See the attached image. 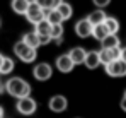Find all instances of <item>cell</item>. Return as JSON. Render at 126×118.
<instances>
[{"label": "cell", "instance_id": "5bb4252c", "mask_svg": "<svg viewBox=\"0 0 126 118\" xmlns=\"http://www.w3.org/2000/svg\"><path fill=\"white\" fill-rule=\"evenodd\" d=\"M101 46H102V48H118V46H121V41L118 38V34L109 33V34L101 41Z\"/></svg>", "mask_w": 126, "mask_h": 118}, {"label": "cell", "instance_id": "ac0fdd59", "mask_svg": "<svg viewBox=\"0 0 126 118\" xmlns=\"http://www.w3.org/2000/svg\"><path fill=\"white\" fill-rule=\"evenodd\" d=\"M46 19L49 21L51 24H62L63 21H65L58 9H48L46 10Z\"/></svg>", "mask_w": 126, "mask_h": 118}, {"label": "cell", "instance_id": "30bf717a", "mask_svg": "<svg viewBox=\"0 0 126 118\" xmlns=\"http://www.w3.org/2000/svg\"><path fill=\"white\" fill-rule=\"evenodd\" d=\"M56 69H58L60 72H63V74H68V72H72V70L75 69V62L70 58L68 53L60 55V57L56 58Z\"/></svg>", "mask_w": 126, "mask_h": 118}, {"label": "cell", "instance_id": "44dd1931", "mask_svg": "<svg viewBox=\"0 0 126 118\" xmlns=\"http://www.w3.org/2000/svg\"><path fill=\"white\" fill-rule=\"evenodd\" d=\"M104 24H106V27H107L109 33H114V34H116V33L119 31V21L116 19V17H109V16H107L106 21H104Z\"/></svg>", "mask_w": 126, "mask_h": 118}, {"label": "cell", "instance_id": "f546056e", "mask_svg": "<svg viewBox=\"0 0 126 118\" xmlns=\"http://www.w3.org/2000/svg\"><path fill=\"white\" fill-rule=\"evenodd\" d=\"M0 118H3V108L0 106Z\"/></svg>", "mask_w": 126, "mask_h": 118}, {"label": "cell", "instance_id": "8992f818", "mask_svg": "<svg viewBox=\"0 0 126 118\" xmlns=\"http://www.w3.org/2000/svg\"><path fill=\"white\" fill-rule=\"evenodd\" d=\"M46 17V10L43 9L38 2H31L29 3V9L26 12V19L29 21L31 24H38L39 21H43Z\"/></svg>", "mask_w": 126, "mask_h": 118}, {"label": "cell", "instance_id": "9c48e42d", "mask_svg": "<svg viewBox=\"0 0 126 118\" xmlns=\"http://www.w3.org/2000/svg\"><path fill=\"white\" fill-rule=\"evenodd\" d=\"M48 106H49V110H51L53 113H63V111L68 108V101H66L65 96L56 94V96H53V98L49 99Z\"/></svg>", "mask_w": 126, "mask_h": 118}, {"label": "cell", "instance_id": "9a60e30c", "mask_svg": "<svg viewBox=\"0 0 126 118\" xmlns=\"http://www.w3.org/2000/svg\"><path fill=\"white\" fill-rule=\"evenodd\" d=\"M107 34H109V31H107V27H106L104 22L95 24V26H94V29H92V38L97 39V41H102Z\"/></svg>", "mask_w": 126, "mask_h": 118}, {"label": "cell", "instance_id": "ffe728a7", "mask_svg": "<svg viewBox=\"0 0 126 118\" xmlns=\"http://www.w3.org/2000/svg\"><path fill=\"white\" fill-rule=\"evenodd\" d=\"M12 70H14V60L5 57L3 62H2V65H0V74H2V75H9Z\"/></svg>", "mask_w": 126, "mask_h": 118}, {"label": "cell", "instance_id": "83f0119b", "mask_svg": "<svg viewBox=\"0 0 126 118\" xmlns=\"http://www.w3.org/2000/svg\"><path fill=\"white\" fill-rule=\"evenodd\" d=\"M121 60H125V62H126V46H125V48H121Z\"/></svg>", "mask_w": 126, "mask_h": 118}, {"label": "cell", "instance_id": "f1b7e54d", "mask_svg": "<svg viewBox=\"0 0 126 118\" xmlns=\"http://www.w3.org/2000/svg\"><path fill=\"white\" fill-rule=\"evenodd\" d=\"M5 91H7V87H5V84H3V82H0V94H3Z\"/></svg>", "mask_w": 126, "mask_h": 118}, {"label": "cell", "instance_id": "4316f807", "mask_svg": "<svg viewBox=\"0 0 126 118\" xmlns=\"http://www.w3.org/2000/svg\"><path fill=\"white\" fill-rule=\"evenodd\" d=\"M121 110H123V111H126V94L123 96V99H121Z\"/></svg>", "mask_w": 126, "mask_h": 118}, {"label": "cell", "instance_id": "484cf974", "mask_svg": "<svg viewBox=\"0 0 126 118\" xmlns=\"http://www.w3.org/2000/svg\"><path fill=\"white\" fill-rule=\"evenodd\" d=\"M63 0H51V9H58Z\"/></svg>", "mask_w": 126, "mask_h": 118}, {"label": "cell", "instance_id": "cb8c5ba5", "mask_svg": "<svg viewBox=\"0 0 126 118\" xmlns=\"http://www.w3.org/2000/svg\"><path fill=\"white\" fill-rule=\"evenodd\" d=\"M92 2H94V5L99 7V9H104V7H107V5L111 3V0H92Z\"/></svg>", "mask_w": 126, "mask_h": 118}, {"label": "cell", "instance_id": "6da1fadb", "mask_svg": "<svg viewBox=\"0 0 126 118\" xmlns=\"http://www.w3.org/2000/svg\"><path fill=\"white\" fill-rule=\"evenodd\" d=\"M5 87H7V93L12 96V98H24V96H31V86L21 77H12L5 82Z\"/></svg>", "mask_w": 126, "mask_h": 118}, {"label": "cell", "instance_id": "d6986e66", "mask_svg": "<svg viewBox=\"0 0 126 118\" xmlns=\"http://www.w3.org/2000/svg\"><path fill=\"white\" fill-rule=\"evenodd\" d=\"M63 33H65L63 22L62 24H53V27H51V38H53V41H55L56 45H60L63 41Z\"/></svg>", "mask_w": 126, "mask_h": 118}, {"label": "cell", "instance_id": "7a4b0ae2", "mask_svg": "<svg viewBox=\"0 0 126 118\" xmlns=\"http://www.w3.org/2000/svg\"><path fill=\"white\" fill-rule=\"evenodd\" d=\"M14 53L22 60V62H26V63H31V62H34L36 57H38V51H36V48H31L29 45H26L24 41H17L16 45H14Z\"/></svg>", "mask_w": 126, "mask_h": 118}, {"label": "cell", "instance_id": "2e32d148", "mask_svg": "<svg viewBox=\"0 0 126 118\" xmlns=\"http://www.w3.org/2000/svg\"><path fill=\"white\" fill-rule=\"evenodd\" d=\"M10 7H12V10H14L16 14L26 16V12H27V9H29V2H27V0H12Z\"/></svg>", "mask_w": 126, "mask_h": 118}, {"label": "cell", "instance_id": "603a6c76", "mask_svg": "<svg viewBox=\"0 0 126 118\" xmlns=\"http://www.w3.org/2000/svg\"><path fill=\"white\" fill-rule=\"evenodd\" d=\"M99 57H101V65H107L109 62H112V53H111V48H101L99 50Z\"/></svg>", "mask_w": 126, "mask_h": 118}, {"label": "cell", "instance_id": "52a82bcc", "mask_svg": "<svg viewBox=\"0 0 126 118\" xmlns=\"http://www.w3.org/2000/svg\"><path fill=\"white\" fill-rule=\"evenodd\" d=\"M32 75L36 80H48V79H51L53 75V69H51V65L49 63H38L34 69H32Z\"/></svg>", "mask_w": 126, "mask_h": 118}, {"label": "cell", "instance_id": "d6a6232c", "mask_svg": "<svg viewBox=\"0 0 126 118\" xmlns=\"http://www.w3.org/2000/svg\"><path fill=\"white\" fill-rule=\"evenodd\" d=\"M0 26H2V22H0Z\"/></svg>", "mask_w": 126, "mask_h": 118}, {"label": "cell", "instance_id": "836d02e7", "mask_svg": "<svg viewBox=\"0 0 126 118\" xmlns=\"http://www.w3.org/2000/svg\"><path fill=\"white\" fill-rule=\"evenodd\" d=\"M125 94H126V91H125Z\"/></svg>", "mask_w": 126, "mask_h": 118}, {"label": "cell", "instance_id": "7c38bea8", "mask_svg": "<svg viewBox=\"0 0 126 118\" xmlns=\"http://www.w3.org/2000/svg\"><path fill=\"white\" fill-rule=\"evenodd\" d=\"M68 55H70V58L75 62V65H84L87 51H85L82 46H75V48H72V50L68 51Z\"/></svg>", "mask_w": 126, "mask_h": 118}, {"label": "cell", "instance_id": "d4e9b609", "mask_svg": "<svg viewBox=\"0 0 126 118\" xmlns=\"http://www.w3.org/2000/svg\"><path fill=\"white\" fill-rule=\"evenodd\" d=\"M39 5H41L44 10H48V9H51V0H36Z\"/></svg>", "mask_w": 126, "mask_h": 118}, {"label": "cell", "instance_id": "277c9868", "mask_svg": "<svg viewBox=\"0 0 126 118\" xmlns=\"http://www.w3.org/2000/svg\"><path fill=\"white\" fill-rule=\"evenodd\" d=\"M51 27H53V24L46 19V17L43 21H39L38 24H34V31L39 34L41 45H48V43L53 41V38H51Z\"/></svg>", "mask_w": 126, "mask_h": 118}, {"label": "cell", "instance_id": "4dcf8cb0", "mask_svg": "<svg viewBox=\"0 0 126 118\" xmlns=\"http://www.w3.org/2000/svg\"><path fill=\"white\" fill-rule=\"evenodd\" d=\"M3 58H5V57H3V55L0 53V65H2V62H3Z\"/></svg>", "mask_w": 126, "mask_h": 118}, {"label": "cell", "instance_id": "4fadbf2b", "mask_svg": "<svg viewBox=\"0 0 126 118\" xmlns=\"http://www.w3.org/2000/svg\"><path fill=\"white\" fill-rule=\"evenodd\" d=\"M22 41L26 43V45H29L31 48H39L41 46V39H39V34L36 33V31H31V33H26L24 36H22Z\"/></svg>", "mask_w": 126, "mask_h": 118}, {"label": "cell", "instance_id": "5b68a950", "mask_svg": "<svg viewBox=\"0 0 126 118\" xmlns=\"http://www.w3.org/2000/svg\"><path fill=\"white\" fill-rule=\"evenodd\" d=\"M104 70L109 77H125L126 75V62L121 58L112 60L107 65H104Z\"/></svg>", "mask_w": 126, "mask_h": 118}, {"label": "cell", "instance_id": "3957f363", "mask_svg": "<svg viewBox=\"0 0 126 118\" xmlns=\"http://www.w3.org/2000/svg\"><path fill=\"white\" fill-rule=\"evenodd\" d=\"M16 108H17V111H19L21 115H24V117H31V115L36 113L38 103H36V99H32L31 96H24V98L17 99Z\"/></svg>", "mask_w": 126, "mask_h": 118}, {"label": "cell", "instance_id": "1f68e13d", "mask_svg": "<svg viewBox=\"0 0 126 118\" xmlns=\"http://www.w3.org/2000/svg\"><path fill=\"white\" fill-rule=\"evenodd\" d=\"M27 2H29V3H31V2H36V0H27Z\"/></svg>", "mask_w": 126, "mask_h": 118}, {"label": "cell", "instance_id": "e0dca14e", "mask_svg": "<svg viewBox=\"0 0 126 118\" xmlns=\"http://www.w3.org/2000/svg\"><path fill=\"white\" fill-rule=\"evenodd\" d=\"M106 17H107V16H106V12L102 10V9H95L94 12H90V14L87 16V19L90 21L94 26H95V24H101V22H104Z\"/></svg>", "mask_w": 126, "mask_h": 118}, {"label": "cell", "instance_id": "7402d4cb", "mask_svg": "<svg viewBox=\"0 0 126 118\" xmlns=\"http://www.w3.org/2000/svg\"><path fill=\"white\" fill-rule=\"evenodd\" d=\"M58 10H60V14L63 16V19H70L72 17V14H73V9H72V5L68 3V2H65L63 0L62 3H60V7H58Z\"/></svg>", "mask_w": 126, "mask_h": 118}, {"label": "cell", "instance_id": "8fae6325", "mask_svg": "<svg viewBox=\"0 0 126 118\" xmlns=\"http://www.w3.org/2000/svg\"><path fill=\"white\" fill-rule=\"evenodd\" d=\"M84 65L87 69H90V70H94V69H97L99 65H101V57H99V51L97 50H92V51H87V57H85V62Z\"/></svg>", "mask_w": 126, "mask_h": 118}, {"label": "cell", "instance_id": "ba28073f", "mask_svg": "<svg viewBox=\"0 0 126 118\" xmlns=\"http://www.w3.org/2000/svg\"><path fill=\"white\" fill-rule=\"evenodd\" d=\"M92 29H94V24L87 19V17L85 19H80L75 24V34L79 38H89V36H92Z\"/></svg>", "mask_w": 126, "mask_h": 118}]
</instances>
